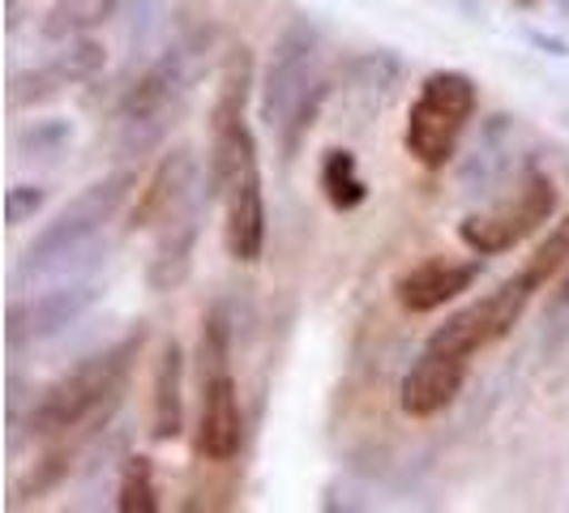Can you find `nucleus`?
<instances>
[{
	"mask_svg": "<svg viewBox=\"0 0 569 513\" xmlns=\"http://www.w3.org/2000/svg\"><path fill=\"white\" fill-rule=\"evenodd\" d=\"M184 432V351L180 342H163V355L154 364V394H150V436L176 441Z\"/></svg>",
	"mask_w": 569,
	"mask_h": 513,
	"instance_id": "17",
	"label": "nucleus"
},
{
	"mask_svg": "<svg viewBox=\"0 0 569 513\" xmlns=\"http://www.w3.org/2000/svg\"><path fill=\"white\" fill-rule=\"evenodd\" d=\"M540 286L531 283L522 270L506 279V283L497 286V291H488L485 300H476V304H467L462 313H455L446 325H437L432 334H428L425 346L432 351H450V355H476V351H485L492 342H501L510 334L513 325L522 321L527 313V304H531V295H536Z\"/></svg>",
	"mask_w": 569,
	"mask_h": 513,
	"instance_id": "8",
	"label": "nucleus"
},
{
	"mask_svg": "<svg viewBox=\"0 0 569 513\" xmlns=\"http://www.w3.org/2000/svg\"><path fill=\"white\" fill-rule=\"evenodd\" d=\"M557 13H561V18H569V0H557Z\"/></svg>",
	"mask_w": 569,
	"mask_h": 513,
	"instance_id": "26",
	"label": "nucleus"
},
{
	"mask_svg": "<svg viewBox=\"0 0 569 513\" xmlns=\"http://www.w3.org/2000/svg\"><path fill=\"white\" fill-rule=\"evenodd\" d=\"M552 313H566L569 309V274L561 279V286H557V295H552V304H548Z\"/></svg>",
	"mask_w": 569,
	"mask_h": 513,
	"instance_id": "24",
	"label": "nucleus"
},
{
	"mask_svg": "<svg viewBox=\"0 0 569 513\" xmlns=\"http://www.w3.org/2000/svg\"><path fill=\"white\" fill-rule=\"evenodd\" d=\"M43 201H48V189H39V184H13V189H4V223L9 228L30 223L43 210Z\"/></svg>",
	"mask_w": 569,
	"mask_h": 513,
	"instance_id": "22",
	"label": "nucleus"
},
{
	"mask_svg": "<svg viewBox=\"0 0 569 513\" xmlns=\"http://www.w3.org/2000/svg\"><path fill=\"white\" fill-rule=\"evenodd\" d=\"M99 283H64L52 286L43 295H30V300H13L9 316H4V342L9 351H22L34 342H48L64 334L73 321H82L94 304H99Z\"/></svg>",
	"mask_w": 569,
	"mask_h": 513,
	"instance_id": "12",
	"label": "nucleus"
},
{
	"mask_svg": "<svg viewBox=\"0 0 569 513\" xmlns=\"http://www.w3.org/2000/svg\"><path fill=\"white\" fill-rule=\"evenodd\" d=\"M103 64H108V48H103L99 39H90V34L69 39V43H60V52H52L43 64H30V69L9 78V108L22 112V108L52 103L64 90L99 78Z\"/></svg>",
	"mask_w": 569,
	"mask_h": 513,
	"instance_id": "11",
	"label": "nucleus"
},
{
	"mask_svg": "<svg viewBox=\"0 0 569 513\" xmlns=\"http://www.w3.org/2000/svg\"><path fill=\"white\" fill-rule=\"evenodd\" d=\"M513 4H518V9H527V13H536L543 0H513Z\"/></svg>",
	"mask_w": 569,
	"mask_h": 513,
	"instance_id": "25",
	"label": "nucleus"
},
{
	"mask_svg": "<svg viewBox=\"0 0 569 513\" xmlns=\"http://www.w3.org/2000/svg\"><path fill=\"white\" fill-rule=\"evenodd\" d=\"M198 219H201V205H193L180 219H171L168 228H159V244H154L150 270H146L150 291H176V286L189 279L193 253H198V231H201Z\"/></svg>",
	"mask_w": 569,
	"mask_h": 513,
	"instance_id": "16",
	"label": "nucleus"
},
{
	"mask_svg": "<svg viewBox=\"0 0 569 513\" xmlns=\"http://www.w3.org/2000/svg\"><path fill=\"white\" fill-rule=\"evenodd\" d=\"M18 142H22V150H34V154H43V150H57V145L69 142V124H60V120H43V124L27 129Z\"/></svg>",
	"mask_w": 569,
	"mask_h": 513,
	"instance_id": "23",
	"label": "nucleus"
},
{
	"mask_svg": "<svg viewBox=\"0 0 569 513\" xmlns=\"http://www.w3.org/2000/svg\"><path fill=\"white\" fill-rule=\"evenodd\" d=\"M253 52L240 43L231 48L219 73V90H214V108H210V150H206V198H219L223 180L231 171V159L240 150V138L249 133V94H253Z\"/></svg>",
	"mask_w": 569,
	"mask_h": 513,
	"instance_id": "10",
	"label": "nucleus"
},
{
	"mask_svg": "<svg viewBox=\"0 0 569 513\" xmlns=\"http://www.w3.org/2000/svg\"><path fill=\"white\" fill-rule=\"evenodd\" d=\"M321 193L326 201L335 205V210H356V205H365L369 198V184H365V175H360V159L351 154V150H326V159H321Z\"/></svg>",
	"mask_w": 569,
	"mask_h": 513,
	"instance_id": "19",
	"label": "nucleus"
},
{
	"mask_svg": "<svg viewBox=\"0 0 569 513\" xmlns=\"http://www.w3.org/2000/svg\"><path fill=\"white\" fill-rule=\"evenodd\" d=\"M133 193H138V171L120 168L112 175H103V180H94L73 201H64L52 214V223H43V228L34 231V240L27 244L22 274H43L48 265H60L64 256L86 249L124 210V201L133 198Z\"/></svg>",
	"mask_w": 569,
	"mask_h": 513,
	"instance_id": "5",
	"label": "nucleus"
},
{
	"mask_svg": "<svg viewBox=\"0 0 569 513\" xmlns=\"http://www.w3.org/2000/svg\"><path fill=\"white\" fill-rule=\"evenodd\" d=\"M326 78H321V34L309 18H296L279 30L270 43V57L261 64L257 82V112L266 129L279 138V150L291 163L313 129L317 112L326 103Z\"/></svg>",
	"mask_w": 569,
	"mask_h": 513,
	"instance_id": "1",
	"label": "nucleus"
},
{
	"mask_svg": "<svg viewBox=\"0 0 569 513\" xmlns=\"http://www.w3.org/2000/svg\"><path fill=\"white\" fill-rule=\"evenodd\" d=\"M480 274H485L480 253L467 256V261L428 256V261H416L411 270H402L395 279V300H399L402 313H437L450 300H458L462 291H471Z\"/></svg>",
	"mask_w": 569,
	"mask_h": 513,
	"instance_id": "14",
	"label": "nucleus"
},
{
	"mask_svg": "<svg viewBox=\"0 0 569 513\" xmlns=\"http://www.w3.org/2000/svg\"><path fill=\"white\" fill-rule=\"evenodd\" d=\"M120 0H52L48 18H43V39L52 43H69V39H82L94 27L112 22Z\"/></svg>",
	"mask_w": 569,
	"mask_h": 513,
	"instance_id": "18",
	"label": "nucleus"
},
{
	"mask_svg": "<svg viewBox=\"0 0 569 513\" xmlns=\"http://www.w3.org/2000/svg\"><path fill=\"white\" fill-rule=\"evenodd\" d=\"M198 385H201V420H198V454L206 462H231L244 445V411L231 376V325L223 309L201 316L198 334Z\"/></svg>",
	"mask_w": 569,
	"mask_h": 513,
	"instance_id": "3",
	"label": "nucleus"
},
{
	"mask_svg": "<svg viewBox=\"0 0 569 513\" xmlns=\"http://www.w3.org/2000/svg\"><path fill=\"white\" fill-rule=\"evenodd\" d=\"M193 43H180V48H168L163 57L154 60L146 73H138V82L124 90L120 99V129L129 133V150H142L150 145L168 120L180 112L189 86H193Z\"/></svg>",
	"mask_w": 569,
	"mask_h": 513,
	"instance_id": "7",
	"label": "nucleus"
},
{
	"mask_svg": "<svg viewBox=\"0 0 569 513\" xmlns=\"http://www.w3.org/2000/svg\"><path fill=\"white\" fill-rule=\"evenodd\" d=\"M480 108V90L458 69H437L428 73L402 129L407 154L428 171H441L458 154V142Z\"/></svg>",
	"mask_w": 569,
	"mask_h": 513,
	"instance_id": "4",
	"label": "nucleus"
},
{
	"mask_svg": "<svg viewBox=\"0 0 569 513\" xmlns=\"http://www.w3.org/2000/svg\"><path fill=\"white\" fill-rule=\"evenodd\" d=\"M116 510L120 513H159V484H154V462L133 454L120 471L116 487Z\"/></svg>",
	"mask_w": 569,
	"mask_h": 513,
	"instance_id": "20",
	"label": "nucleus"
},
{
	"mask_svg": "<svg viewBox=\"0 0 569 513\" xmlns=\"http://www.w3.org/2000/svg\"><path fill=\"white\" fill-rule=\"evenodd\" d=\"M557 184L548 171L527 168L518 175L510 193L501 201H492L488 210H476L458 223V240L480 256H497V253H510L513 244H522L527 235L536 231L557 214Z\"/></svg>",
	"mask_w": 569,
	"mask_h": 513,
	"instance_id": "6",
	"label": "nucleus"
},
{
	"mask_svg": "<svg viewBox=\"0 0 569 513\" xmlns=\"http://www.w3.org/2000/svg\"><path fill=\"white\" fill-rule=\"evenodd\" d=\"M201 205L198 198V159L176 145L159 159V168L150 171L146 189H138V201H133V214H129V228L146 231V228H168L171 219H180L184 210Z\"/></svg>",
	"mask_w": 569,
	"mask_h": 513,
	"instance_id": "13",
	"label": "nucleus"
},
{
	"mask_svg": "<svg viewBox=\"0 0 569 513\" xmlns=\"http://www.w3.org/2000/svg\"><path fill=\"white\" fill-rule=\"evenodd\" d=\"M146 330H133L120 342L94 351L78 360L69 372H60L57 381L39 394V402L30 406V432L34 436H60V432H73L82 428L94 411H103L108 402H116V394L124 390L133 360L142 355Z\"/></svg>",
	"mask_w": 569,
	"mask_h": 513,
	"instance_id": "2",
	"label": "nucleus"
},
{
	"mask_svg": "<svg viewBox=\"0 0 569 513\" xmlns=\"http://www.w3.org/2000/svg\"><path fill=\"white\" fill-rule=\"evenodd\" d=\"M566 265H569V214H561V219L548 228V235L540 240V249L527 256L522 274L536 286H548V279H557Z\"/></svg>",
	"mask_w": 569,
	"mask_h": 513,
	"instance_id": "21",
	"label": "nucleus"
},
{
	"mask_svg": "<svg viewBox=\"0 0 569 513\" xmlns=\"http://www.w3.org/2000/svg\"><path fill=\"white\" fill-rule=\"evenodd\" d=\"M467 372H471V360H467V355H450V351L425 346L420 360L407 369V376H402V385H399L402 415H411V420H432V415H441V411L462 394Z\"/></svg>",
	"mask_w": 569,
	"mask_h": 513,
	"instance_id": "15",
	"label": "nucleus"
},
{
	"mask_svg": "<svg viewBox=\"0 0 569 513\" xmlns=\"http://www.w3.org/2000/svg\"><path fill=\"white\" fill-rule=\"evenodd\" d=\"M223 201V244L228 256L240 265L261 261L266 249V189H261V159H257L253 129L240 138V150L231 159V171L219 189Z\"/></svg>",
	"mask_w": 569,
	"mask_h": 513,
	"instance_id": "9",
	"label": "nucleus"
}]
</instances>
